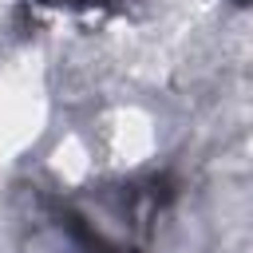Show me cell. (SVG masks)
<instances>
[{
    "instance_id": "2",
    "label": "cell",
    "mask_w": 253,
    "mask_h": 253,
    "mask_svg": "<svg viewBox=\"0 0 253 253\" xmlns=\"http://www.w3.org/2000/svg\"><path fill=\"white\" fill-rule=\"evenodd\" d=\"M36 4H47V8H71V12H119L126 0H36Z\"/></svg>"
},
{
    "instance_id": "1",
    "label": "cell",
    "mask_w": 253,
    "mask_h": 253,
    "mask_svg": "<svg viewBox=\"0 0 253 253\" xmlns=\"http://www.w3.org/2000/svg\"><path fill=\"white\" fill-rule=\"evenodd\" d=\"M24 253H142L134 241H115L91 213L75 210L71 202H47L36 217Z\"/></svg>"
},
{
    "instance_id": "3",
    "label": "cell",
    "mask_w": 253,
    "mask_h": 253,
    "mask_svg": "<svg viewBox=\"0 0 253 253\" xmlns=\"http://www.w3.org/2000/svg\"><path fill=\"white\" fill-rule=\"evenodd\" d=\"M233 4H237V8H249V4H253V0H233Z\"/></svg>"
}]
</instances>
